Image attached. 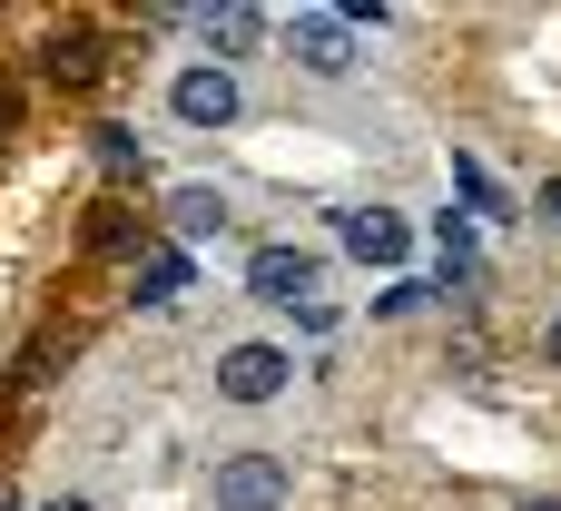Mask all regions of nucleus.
<instances>
[{
    "label": "nucleus",
    "instance_id": "2eb2a0df",
    "mask_svg": "<svg viewBox=\"0 0 561 511\" xmlns=\"http://www.w3.org/2000/svg\"><path fill=\"white\" fill-rule=\"evenodd\" d=\"M523 511H561V502H552V492H542V502H523Z\"/></svg>",
    "mask_w": 561,
    "mask_h": 511
},
{
    "label": "nucleus",
    "instance_id": "dca6fc26",
    "mask_svg": "<svg viewBox=\"0 0 561 511\" xmlns=\"http://www.w3.org/2000/svg\"><path fill=\"white\" fill-rule=\"evenodd\" d=\"M49 511H99V502H49Z\"/></svg>",
    "mask_w": 561,
    "mask_h": 511
},
{
    "label": "nucleus",
    "instance_id": "423d86ee",
    "mask_svg": "<svg viewBox=\"0 0 561 511\" xmlns=\"http://www.w3.org/2000/svg\"><path fill=\"white\" fill-rule=\"evenodd\" d=\"M296 59L306 69H355V20L345 10H306L296 20Z\"/></svg>",
    "mask_w": 561,
    "mask_h": 511
},
{
    "label": "nucleus",
    "instance_id": "20e7f679",
    "mask_svg": "<svg viewBox=\"0 0 561 511\" xmlns=\"http://www.w3.org/2000/svg\"><path fill=\"white\" fill-rule=\"evenodd\" d=\"M39 69H49L59 89H99V79H108V39H99V20H59L49 49H39Z\"/></svg>",
    "mask_w": 561,
    "mask_h": 511
},
{
    "label": "nucleus",
    "instance_id": "f8f14e48",
    "mask_svg": "<svg viewBox=\"0 0 561 511\" xmlns=\"http://www.w3.org/2000/svg\"><path fill=\"white\" fill-rule=\"evenodd\" d=\"M542 345H552V364H561V315H552V335H542Z\"/></svg>",
    "mask_w": 561,
    "mask_h": 511
},
{
    "label": "nucleus",
    "instance_id": "6e6552de",
    "mask_svg": "<svg viewBox=\"0 0 561 511\" xmlns=\"http://www.w3.org/2000/svg\"><path fill=\"white\" fill-rule=\"evenodd\" d=\"M197 30H207L217 59H247V49L266 39V10H197Z\"/></svg>",
    "mask_w": 561,
    "mask_h": 511
},
{
    "label": "nucleus",
    "instance_id": "1a4fd4ad",
    "mask_svg": "<svg viewBox=\"0 0 561 511\" xmlns=\"http://www.w3.org/2000/svg\"><path fill=\"white\" fill-rule=\"evenodd\" d=\"M168 227H178V246H197V236L227 227V197H217V187H178V197H168Z\"/></svg>",
    "mask_w": 561,
    "mask_h": 511
},
{
    "label": "nucleus",
    "instance_id": "ddd939ff",
    "mask_svg": "<svg viewBox=\"0 0 561 511\" xmlns=\"http://www.w3.org/2000/svg\"><path fill=\"white\" fill-rule=\"evenodd\" d=\"M10 108H20V98H10V89H0V128H10Z\"/></svg>",
    "mask_w": 561,
    "mask_h": 511
},
{
    "label": "nucleus",
    "instance_id": "4468645a",
    "mask_svg": "<svg viewBox=\"0 0 561 511\" xmlns=\"http://www.w3.org/2000/svg\"><path fill=\"white\" fill-rule=\"evenodd\" d=\"M542 207H552V217H561V177H552V197H542Z\"/></svg>",
    "mask_w": 561,
    "mask_h": 511
},
{
    "label": "nucleus",
    "instance_id": "7ed1b4c3",
    "mask_svg": "<svg viewBox=\"0 0 561 511\" xmlns=\"http://www.w3.org/2000/svg\"><path fill=\"white\" fill-rule=\"evenodd\" d=\"M286 463L276 453H237V463H217V483H207V502L217 511H286Z\"/></svg>",
    "mask_w": 561,
    "mask_h": 511
},
{
    "label": "nucleus",
    "instance_id": "9b49d317",
    "mask_svg": "<svg viewBox=\"0 0 561 511\" xmlns=\"http://www.w3.org/2000/svg\"><path fill=\"white\" fill-rule=\"evenodd\" d=\"M178 286H187V246H158V256L138 266V305H168Z\"/></svg>",
    "mask_w": 561,
    "mask_h": 511
},
{
    "label": "nucleus",
    "instance_id": "39448f33",
    "mask_svg": "<svg viewBox=\"0 0 561 511\" xmlns=\"http://www.w3.org/2000/svg\"><path fill=\"white\" fill-rule=\"evenodd\" d=\"M345 256H355V266H404V256H414V227H404L394 207H355V217H345Z\"/></svg>",
    "mask_w": 561,
    "mask_h": 511
},
{
    "label": "nucleus",
    "instance_id": "f257e3e1",
    "mask_svg": "<svg viewBox=\"0 0 561 511\" xmlns=\"http://www.w3.org/2000/svg\"><path fill=\"white\" fill-rule=\"evenodd\" d=\"M247 286H256L266 305H306V325H325V266H316L306 246H256Z\"/></svg>",
    "mask_w": 561,
    "mask_h": 511
},
{
    "label": "nucleus",
    "instance_id": "9d476101",
    "mask_svg": "<svg viewBox=\"0 0 561 511\" xmlns=\"http://www.w3.org/2000/svg\"><path fill=\"white\" fill-rule=\"evenodd\" d=\"M89 148H99V167H108V187H138V177H148V148H138L128 128H99Z\"/></svg>",
    "mask_w": 561,
    "mask_h": 511
},
{
    "label": "nucleus",
    "instance_id": "f03ea898",
    "mask_svg": "<svg viewBox=\"0 0 561 511\" xmlns=\"http://www.w3.org/2000/svg\"><path fill=\"white\" fill-rule=\"evenodd\" d=\"M286 384H296V355L286 345H227L217 355V394L227 404H276Z\"/></svg>",
    "mask_w": 561,
    "mask_h": 511
},
{
    "label": "nucleus",
    "instance_id": "0eeeda50",
    "mask_svg": "<svg viewBox=\"0 0 561 511\" xmlns=\"http://www.w3.org/2000/svg\"><path fill=\"white\" fill-rule=\"evenodd\" d=\"M168 98H178L187 128H227V118H237V79H227V69H187Z\"/></svg>",
    "mask_w": 561,
    "mask_h": 511
}]
</instances>
